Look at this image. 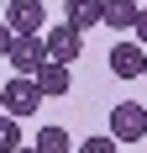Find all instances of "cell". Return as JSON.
<instances>
[{"mask_svg":"<svg viewBox=\"0 0 147 153\" xmlns=\"http://www.w3.org/2000/svg\"><path fill=\"white\" fill-rule=\"evenodd\" d=\"M42 100H47V95L37 90V79H32V74H16L11 85H0V106H5V116H16V122H21V116H32Z\"/></svg>","mask_w":147,"mask_h":153,"instance_id":"obj_1","label":"cell"},{"mask_svg":"<svg viewBox=\"0 0 147 153\" xmlns=\"http://www.w3.org/2000/svg\"><path fill=\"white\" fill-rule=\"evenodd\" d=\"M110 137L116 143H142L147 137V106L142 100H116L110 106Z\"/></svg>","mask_w":147,"mask_h":153,"instance_id":"obj_2","label":"cell"},{"mask_svg":"<svg viewBox=\"0 0 147 153\" xmlns=\"http://www.w3.org/2000/svg\"><path fill=\"white\" fill-rule=\"evenodd\" d=\"M5 58H11V69H16V74H37V69L47 63V42H42V32H16Z\"/></svg>","mask_w":147,"mask_h":153,"instance_id":"obj_3","label":"cell"},{"mask_svg":"<svg viewBox=\"0 0 147 153\" xmlns=\"http://www.w3.org/2000/svg\"><path fill=\"white\" fill-rule=\"evenodd\" d=\"M42 42H47V58H58V63H74L79 53H84V32L63 21V27H53V32H47Z\"/></svg>","mask_w":147,"mask_h":153,"instance_id":"obj_4","label":"cell"},{"mask_svg":"<svg viewBox=\"0 0 147 153\" xmlns=\"http://www.w3.org/2000/svg\"><path fill=\"white\" fill-rule=\"evenodd\" d=\"M142 69H147V48L142 42H116L110 48V74L116 79H142Z\"/></svg>","mask_w":147,"mask_h":153,"instance_id":"obj_5","label":"cell"},{"mask_svg":"<svg viewBox=\"0 0 147 153\" xmlns=\"http://www.w3.org/2000/svg\"><path fill=\"white\" fill-rule=\"evenodd\" d=\"M42 21H47L42 0H11V5H5V27L11 32H42Z\"/></svg>","mask_w":147,"mask_h":153,"instance_id":"obj_6","label":"cell"},{"mask_svg":"<svg viewBox=\"0 0 147 153\" xmlns=\"http://www.w3.org/2000/svg\"><path fill=\"white\" fill-rule=\"evenodd\" d=\"M137 16H142V5H137V0H100V21H105L110 32H132Z\"/></svg>","mask_w":147,"mask_h":153,"instance_id":"obj_7","label":"cell"},{"mask_svg":"<svg viewBox=\"0 0 147 153\" xmlns=\"http://www.w3.org/2000/svg\"><path fill=\"white\" fill-rule=\"evenodd\" d=\"M32 79H37V90H42V95H68V85H74L68 63H58V58H47V63H42Z\"/></svg>","mask_w":147,"mask_h":153,"instance_id":"obj_8","label":"cell"},{"mask_svg":"<svg viewBox=\"0 0 147 153\" xmlns=\"http://www.w3.org/2000/svg\"><path fill=\"white\" fill-rule=\"evenodd\" d=\"M63 21H68V27H100V0H68V5H63Z\"/></svg>","mask_w":147,"mask_h":153,"instance_id":"obj_9","label":"cell"},{"mask_svg":"<svg viewBox=\"0 0 147 153\" xmlns=\"http://www.w3.org/2000/svg\"><path fill=\"white\" fill-rule=\"evenodd\" d=\"M32 148L37 153H74V137L63 132V127H42V132L32 137Z\"/></svg>","mask_w":147,"mask_h":153,"instance_id":"obj_10","label":"cell"},{"mask_svg":"<svg viewBox=\"0 0 147 153\" xmlns=\"http://www.w3.org/2000/svg\"><path fill=\"white\" fill-rule=\"evenodd\" d=\"M16 148H21V122L0 116V153H16Z\"/></svg>","mask_w":147,"mask_h":153,"instance_id":"obj_11","label":"cell"},{"mask_svg":"<svg viewBox=\"0 0 147 153\" xmlns=\"http://www.w3.org/2000/svg\"><path fill=\"white\" fill-rule=\"evenodd\" d=\"M74 153H121V143L110 137V132H105V137H84V143H79Z\"/></svg>","mask_w":147,"mask_h":153,"instance_id":"obj_12","label":"cell"},{"mask_svg":"<svg viewBox=\"0 0 147 153\" xmlns=\"http://www.w3.org/2000/svg\"><path fill=\"white\" fill-rule=\"evenodd\" d=\"M11 37H16V32L5 27V16H0V58H5V53H11Z\"/></svg>","mask_w":147,"mask_h":153,"instance_id":"obj_13","label":"cell"},{"mask_svg":"<svg viewBox=\"0 0 147 153\" xmlns=\"http://www.w3.org/2000/svg\"><path fill=\"white\" fill-rule=\"evenodd\" d=\"M132 32H137V42H142V48H147V11H142V16H137V27H132Z\"/></svg>","mask_w":147,"mask_h":153,"instance_id":"obj_14","label":"cell"},{"mask_svg":"<svg viewBox=\"0 0 147 153\" xmlns=\"http://www.w3.org/2000/svg\"><path fill=\"white\" fill-rule=\"evenodd\" d=\"M16 153H37V148H26V143H21V148H16Z\"/></svg>","mask_w":147,"mask_h":153,"instance_id":"obj_15","label":"cell"},{"mask_svg":"<svg viewBox=\"0 0 147 153\" xmlns=\"http://www.w3.org/2000/svg\"><path fill=\"white\" fill-rule=\"evenodd\" d=\"M0 116H5V106H0Z\"/></svg>","mask_w":147,"mask_h":153,"instance_id":"obj_16","label":"cell"},{"mask_svg":"<svg viewBox=\"0 0 147 153\" xmlns=\"http://www.w3.org/2000/svg\"><path fill=\"white\" fill-rule=\"evenodd\" d=\"M142 79H147V69H142Z\"/></svg>","mask_w":147,"mask_h":153,"instance_id":"obj_17","label":"cell"}]
</instances>
